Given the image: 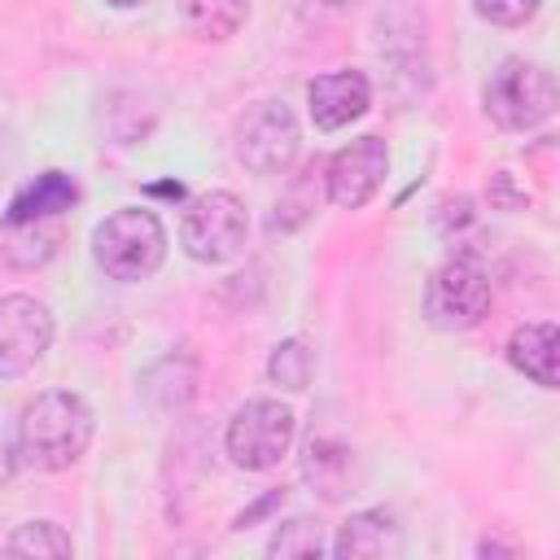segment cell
<instances>
[{"instance_id": "cell-1", "label": "cell", "mask_w": 560, "mask_h": 560, "mask_svg": "<svg viewBox=\"0 0 560 560\" xmlns=\"http://www.w3.org/2000/svg\"><path fill=\"white\" fill-rule=\"evenodd\" d=\"M92 407L70 394V389H44L22 407L13 446H18V464L39 468V472H61L70 464L83 459L88 442H92Z\"/></svg>"}, {"instance_id": "cell-2", "label": "cell", "mask_w": 560, "mask_h": 560, "mask_svg": "<svg viewBox=\"0 0 560 560\" xmlns=\"http://www.w3.org/2000/svg\"><path fill=\"white\" fill-rule=\"evenodd\" d=\"M92 258L109 280L136 284L153 276L166 258V228L149 206H122L105 214L92 232Z\"/></svg>"}, {"instance_id": "cell-3", "label": "cell", "mask_w": 560, "mask_h": 560, "mask_svg": "<svg viewBox=\"0 0 560 560\" xmlns=\"http://www.w3.org/2000/svg\"><path fill=\"white\" fill-rule=\"evenodd\" d=\"M481 105L503 131H529L556 114V79L525 57H503L481 88Z\"/></svg>"}, {"instance_id": "cell-4", "label": "cell", "mask_w": 560, "mask_h": 560, "mask_svg": "<svg viewBox=\"0 0 560 560\" xmlns=\"http://www.w3.org/2000/svg\"><path fill=\"white\" fill-rule=\"evenodd\" d=\"M249 214L245 201L228 188H210L192 197L179 214V245L192 262H223L245 245Z\"/></svg>"}, {"instance_id": "cell-5", "label": "cell", "mask_w": 560, "mask_h": 560, "mask_svg": "<svg viewBox=\"0 0 560 560\" xmlns=\"http://www.w3.org/2000/svg\"><path fill=\"white\" fill-rule=\"evenodd\" d=\"M490 311V276L477 258L468 254H455L446 258L429 284H424V315L433 328L442 332H464V328H477Z\"/></svg>"}, {"instance_id": "cell-6", "label": "cell", "mask_w": 560, "mask_h": 560, "mask_svg": "<svg viewBox=\"0 0 560 560\" xmlns=\"http://www.w3.org/2000/svg\"><path fill=\"white\" fill-rule=\"evenodd\" d=\"M293 433H298V416L276 402V398H254L245 402L232 420H228V433H223V446L232 455L236 468L245 472H267L276 468L289 446H293Z\"/></svg>"}, {"instance_id": "cell-7", "label": "cell", "mask_w": 560, "mask_h": 560, "mask_svg": "<svg viewBox=\"0 0 560 560\" xmlns=\"http://www.w3.org/2000/svg\"><path fill=\"white\" fill-rule=\"evenodd\" d=\"M302 149V127L284 101H258L236 122V158L254 175H284Z\"/></svg>"}, {"instance_id": "cell-8", "label": "cell", "mask_w": 560, "mask_h": 560, "mask_svg": "<svg viewBox=\"0 0 560 560\" xmlns=\"http://www.w3.org/2000/svg\"><path fill=\"white\" fill-rule=\"evenodd\" d=\"M52 346V311L31 293L0 298V381L26 376Z\"/></svg>"}, {"instance_id": "cell-9", "label": "cell", "mask_w": 560, "mask_h": 560, "mask_svg": "<svg viewBox=\"0 0 560 560\" xmlns=\"http://www.w3.org/2000/svg\"><path fill=\"white\" fill-rule=\"evenodd\" d=\"M389 175V149L381 136H359L350 140L346 149H337L328 158V171H324V188H328V201L341 206V210H359L376 197V188L385 184Z\"/></svg>"}, {"instance_id": "cell-10", "label": "cell", "mask_w": 560, "mask_h": 560, "mask_svg": "<svg viewBox=\"0 0 560 560\" xmlns=\"http://www.w3.org/2000/svg\"><path fill=\"white\" fill-rule=\"evenodd\" d=\"M302 477L319 499L337 503L363 486V464L350 442H341L332 433H311L306 451H302Z\"/></svg>"}, {"instance_id": "cell-11", "label": "cell", "mask_w": 560, "mask_h": 560, "mask_svg": "<svg viewBox=\"0 0 560 560\" xmlns=\"http://www.w3.org/2000/svg\"><path fill=\"white\" fill-rule=\"evenodd\" d=\"M306 105H311V122L319 131H337V127L368 114L372 83L363 70H328V74L306 83Z\"/></svg>"}, {"instance_id": "cell-12", "label": "cell", "mask_w": 560, "mask_h": 560, "mask_svg": "<svg viewBox=\"0 0 560 560\" xmlns=\"http://www.w3.org/2000/svg\"><path fill=\"white\" fill-rule=\"evenodd\" d=\"M66 241V214L48 219H0V262L13 271H35L57 258Z\"/></svg>"}, {"instance_id": "cell-13", "label": "cell", "mask_w": 560, "mask_h": 560, "mask_svg": "<svg viewBox=\"0 0 560 560\" xmlns=\"http://www.w3.org/2000/svg\"><path fill=\"white\" fill-rule=\"evenodd\" d=\"M402 525L389 508H363L354 512L337 538H332V551L341 560H385V556H402Z\"/></svg>"}, {"instance_id": "cell-14", "label": "cell", "mask_w": 560, "mask_h": 560, "mask_svg": "<svg viewBox=\"0 0 560 560\" xmlns=\"http://www.w3.org/2000/svg\"><path fill=\"white\" fill-rule=\"evenodd\" d=\"M556 354H560V332L551 319H538V324H521L512 337H508V363L516 372H525L534 385L542 389H556Z\"/></svg>"}, {"instance_id": "cell-15", "label": "cell", "mask_w": 560, "mask_h": 560, "mask_svg": "<svg viewBox=\"0 0 560 560\" xmlns=\"http://www.w3.org/2000/svg\"><path fill=\"white\" fill-rule=\"evenodd\" d=\"M74 201H79V184L66 171H44L13 192L4 219H48V214H66Z\"/></svg>"}, {"instance_id": "cell-16", "label": "cell", "mask_w": 560, "mask_h": 560, "mask_svg": "<svg viewBox=\"0 0 560 560\" xmlns=\"http://www.w3.org/2000/svg\"><path fill=\"white\" fill-rule=\"evenodd\" d=\"M249 0H179V18L197 39H228L241 31Z\"/></svg>"}, {"instance_id": "cell-17", "label": "cell", "mask_w": 560, "mask_h": 560, "mask_svg": "<svg viewBox=\"0 0 560 560\" xmlns=\"http://www.w3.org/2000/svg\"><path fill=\"white\" fill-rule=\"evenodd\" d=\"M311 372H315V354H311V346L302 337L280 341L271 350V359H267V381L280 385V389H289V394L306 389L311 385Z\"/></svg>"}, {"instance_id": "cell-18", "label": "cell", "mask_w": 560, "mask_h": 560, "mask_svg": "<svg viewBox=\"0 0 560 560\" xmlns=\"http://www.w3.org/2000/svg\"><path fill=\"white\" fill-rule=\"evenodd\" d=\"M74 542L52 521H26L4 538V556H70Z\"/></svg>"}, {"instance_id": "cell-19", "label": "cell", "mask_w": 560, "mask_h": 560, "mask_svg": "<svg viewBox=\"0 0 560 560\" xmlns=\"http://www.w3.org/2000/svg\"><path fill=\"white\" fill-rule=\"evenodd\" d=\"M324 551V529L319 521L311 516H289V521H276L271 538H267V556H319Z\"/></svg>"}, {"instance_id": "cell-20", "label": "cell", "mask_w": 560, "mask_h": 560, "mask_svg": "<svg viewBox=\"0 0 560 560\" xmlns=\"http://www.w3.org/2000/svg\"><path fill=\"white\" fill-rule=\"evenodd\" d=\"M192 385H197V368L175 354V376H166L162 385L158 381H144V398L158 407V411H179L188 398H192Z\"/></svg>"}, {"instance_id": "cell-21", "label": "cell", "mask_w": 560, "mask_h": 560, "mask_svg": "<svg viewBox=\"0 0 560 560\" xmlns=\"http://www.w3.org/2000/svg\"><path fill=\"white\" fill-rule=\"evenodd\" d=\"M542 0H472V9L494 26H525Z\"/></svg>"}, {"instance_id": "cell-22", "label": "cell", "mask_w": 560, "mask_h": 560, "mask_svg": "<svg viewBox=\"0 0 560 560\" xmlns=\"http://www.w3.org/2000/svg\"><path fill=\"white\" fill-rule=\"evenodd\" d=\"M486 197H490V206H499V210H521V206L529 201V192H525V188H516L508 171H494V175H490Z\"/></svg>"}, {"instance_id": "cell-23", "label": "cell", "mask_w": 560, "mask_h": 560, "mask_svg": "<svg viewBox=\"0 0 560 560\" xmlns=\"http://www.w3.org/2000/svg\"><path fill=\"white\" fill-rule=\"evenodd\" d=\"M13 468H18V446H13V438H9L4 424H0V486L13 477Z\"/></svg>"}, {"instance_id": "cell-24", "label": "cell", "mask_w": 560, "mask_h": 560, "mask_svg": "<svg viewBox=\"0 0 560 560\" xmlns=\"http://www.w3.org/2000/svg\"><path fill=\"white\" fill-rule=\"evenodd\" d=\"M109 4H118V9H131V4H140V0H109Z\"/></svg>"}, {"instance_id": "cell-25", "label": "cell", "mask_w": 560, "mask_h": 560, "mask_svg": "<svg viewBox=\"0 0 560 560\" xmlns=\"http://www.w3.org/2000/svg\"><path fill=\"white\" fill-rule=\"evenodd\" d=\"M324 4H332V9H341V4H354V0H324Z\"/></svg>"}]
</instances>
